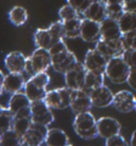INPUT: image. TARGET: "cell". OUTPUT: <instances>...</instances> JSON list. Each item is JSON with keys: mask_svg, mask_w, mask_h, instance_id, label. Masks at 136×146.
I'll list each match as a JSON object with an SVG mask.
<instances>
[{"mask_svg": "<svg viewBox=\"0 0 136 146\" xmlns=\"http://www.w3.org/2000/svg\"><path fill=\"white\" fill-rule=\"evenodd\" d=\"M135 112H136V107H135Z\"/></svg>", "mask_w": 136, "mask_h": 146, "instance_id": "obj_45", "label": "cell"}, {"mask_svg": "<svg viewBox=\"0 0 136 146\" xmlns=\"http://www.w3.org/2000/svg\"><path fill=\"white\" fill-rule=\"evenodd\" d=\"M32 125L31 117H14L12 129L16 132L20 138H22L24 133L29 130Z\"/></svg>", "mask_w": 136, "mask_h": 146, "instance_id": "obj_28", "label": "cell"}, {"mask_svg": "<svg viewBox=\"0 0 136 146\" xmlns=\"http://www.w3.org/2000/svg\"><path fill=\"white\" fill-rule=\"evenodd\" d=\"M130 145H131V146H136V130H134V132H133L132 135H131Z\"/></svg>", "mask_w": 136, "mask_h": 146, "instance_id": "obj_40", "label": "cell"}, {"mask_svg": "<svg viewBox=\"0 0 136 146\" xmlns=\"http://www.w3.org/2000/svg\"><path fill=\"white\" fill-rule=\"evenodd\" d=\"M49 82H50V77L46 72L36 74L26 82L24 93L28 96L31 102L42 100L46 96Z\"/></svg>", "mask_w": 136, "mask_h": 146, "instance_id": "obj_1", "label": "cell"}, {"mask_svg": "<svg viewBox=\"0 0 136 146\" xmlns=\"http://www.w3.org/2000/svg\"><path fill=\"white\" fill-rule=\"evenodd\" d=\"M57 41H61V40H57L52 34L51 30L49 28L37 29L34 33V43L37 48H44L49 50Z\"/></svg>", "mask_w": 136, "mask_h": 146, "instance_id": "obj_21", "label": "cell"}, {"mask_svg": "<svg viewBox=\"0 0 136 146\" xmlns=\"http://www.w3.org/2000/svg\"><path fill=\"white\" fill-rule=\"evenodd\" d=\"M101 27V38L105 41H117L122 37V32L119 27L118 21L106 17L103 21L100 23Z\"/></svg>", "mask_w": 136, "mask_h": 146, "instance_id": "obj_17", "label": "cell"}, {"mask_svg": "<svg viewBox=\"0 0 136 146\" xmlns=\"http://www.w3.org/2000/svg\"><path fill=\"white\" fill-rule=\"evenodd\" d=\"M52 58L49 50L44 48H36L30 57L27 58L26 73L31 77L38 73L46 72L51 66Z\"/></svg>", "mask_w": 136, "mask_h": 146, "instance_id": "obj_3", "label": "cell"}, {"mask_svg": "<svg viewBox=\"0 0 136 146\" xmlns=\"http://www.w3.org/2000/svg\"><path fill=\"white\" fill-rule=\"evenodd\" d=\"M13 122H14V114L8 108H4L0 113V137L8 130L12 129Z\"/></svg>", "mask_w": 136, "mask_h": 146, "instance_id": "obj_29", "label": "cell"}, {"mask_svg": "<svg viewBox=\"0 0 136 146\" xmlns=\"http://www.w3.org/2000/svg\"><path fill=\"white\" fill-rule=\"evenodd\" d=\"M26 81L22 74L19 73H9L4 76L3 91L9 94H15L24 90Z\"/></svg>", "mask_w": 136, "mask_h": 146, "instance_id": "obj_20", "label": "cell"}, {"mask_svg": "<svg viewBox=\"0 0 136 146\" xmlns=\"http://www.w3.org/2000/svg\"><path fill=\"white\" fill-rule=\"evenodd\" d=\"M95 48L98 51H100L108 60L114 57H121L125 50L121 38L117 41H105V40L100 38L96 43Z\"/></svg>", "mask_w": 136, "mask_h": 146, "instance_id": "obj_13", "label": "cell"}, {"mask_svg": "<svg viewBox=\"0 0 136 146\" xmlns=\"http://www.w3.org/2000/svg\"><path fill=\"white\" fill-rule=\"evenodd\" d=\"M87 69L84 66V63L77 62L68 72L64 74L66 86L71 90H83L85 83V76Z\"/></svg>", "mask_w": 136, "mask_h": 146, "instance_id": "obj_7", "label": "cell"}, {"mask_svg": "<svg viewBox=\"0 0 136 146\" xmlns=\"http://www.w3.org/2000/svg\"><path fill=\"white\" fill-rule=\"evenodd\" d=\"M48 126L32 123L31 127L21 138L22 146H42L48 134Z\"/></svg>", "mask_w": 136, "mask_h": 146, "instance_id": "obj_6", "label": "cell"}, {"mask_svg": "<svg viewBox=\"0 0 136 146\" xmlns=\"http://www.w3.org/2000/svg\"><path fill=\"white\" fill-rule=\"evenodd\" d=\"M105 146H129L125 139L120 135V134H117V135H114L112 138L106 139L105 141Z\"/></svg>", "mask_w": 136, "mask_h": 146, "instance_id": "obj_35", "label": "cell"}, {"mask_svg": "<svg viewBox=\"0 0 136 146\" xmlns=\"http://www.w3.org/2000/svg\"><path fill=\"white\" fill-rule=\"evenodd\" d=\"M59 16L62 21H66L69 19H73L77 17H80V13L77 11L75 8H72L71 5L66 4L64 7H62L59 11Z\"/></svg>", "mask_w": 136, "mask_h": 146, "instance_id": "obj_31", "label": "cell"}, {"mask_svg": "<svg viewBox=\"0 0 136 146\" xmlns=\"http://www.w3.org/2000/svg\"><path fill=\"white\" fill-rule=\"evenodd\" d=\"M26 62L27 58L20 51H12L4 59V65L9 73L22 74L26 70Z\"/></svg>", "mask_w": 136, "mask_h": 146, "instance_id": "obj_18", "label": "cell"}, {"mask_svg": "<svg viewBox=\"0 0 136 146\" xmlns=\"http://www.w3.org/2000/svg\"><path fill=\"white\" fill-rule=\"evenodd\" d=\"M128 84L132 88L133 90H136V70L135 69H131L130 75L128 77Z\"/></svg>", "mask_w": 136, "mask_h": 146, "instance_id": "obj_38", "label": "cell"}, {"mask_svg": "<svg viewBox=\"0 0 136 146\" xmlns=\"http://www.w3.org/2000/svg\"><path fill=\"white\" fill-rule=\"evenodd\" d=\"M122 58L129 64L131 69H135L136 70V49H127V50H124Z\"/></svg>", "mask_w": 136, "mask_h": 146, "instance_id": "obj_34", "label": "cell"}, {"mask_svg": "<svg viewBox=\"0 0 136 146\" xmlns=\"http://www.w3.org/2000/svg\"><path fill=\"white\" fill-rule=\"evenodd\" d=\"M92 0H67V3L76 9L80 13V15H82L85 10L89 7V4L92 3Z\"/></svg>", "mask_w": 136, "mask_h": 146, "instance_id": "obj_33", "label": "cell"}, {"mask_svg": "<svg viewBox=\"0 0 136 146\" xmlns=\"http://www.w3.org/2000/svg\"><path fill=\"white\" fill-rule=\"evenodd\" d=\"M122 4L124 11H136V0H123Z\"/></svg>", "mask_w": 136, "mask_h": 146, "instance_id": "obj_37", "label": "cell"}, {"mask_svg": "<svg viewBox=\"0 0 136 146\" xmlns=\"http://www.w3.org/2000/svg\"><path fill=\"white\" fill-rule=\"evenodd\" d=\"M66 49H68V48H67V46H66V44H65L64 40H61V41L56 42L55 44L49 49V52H50L51 56H53V54H56V53L64 51V50H66Z\"/></svg>", "mask_w": 136, "mask_h": 146, "instance_id": "obj_36", "label": "cell"}, {"mask_svg": "<svg viewBox=\"0 0 136 146\" xmlns=\"http://www.w3.org/2000/svg\"><path fill=\"white\" fill-rule=\"evenodd\" d=\"M51 58L52 68L61 74H65L66 72H68L78 62L75 53L71 52L68 49L62 51V52L56 53V54H53V56H51Z\"/></svg>", "mask_w": 136, "mask_h": 146, "instance_id": "obj_9", "label": "cell"}, {"mask_svg": "<svg viewBox=\"0 0 136 146\" xmlns=\"http://www.w3.org/2000/svg\"><path fill=\"white\" fill-rule=\"evenodd\" d=\"M3 80H4V75L3 73L0 70V95L3 93Z\"/></svg>", "mask_w": 136, "mask_h": 146, "instance_id": "obj_39", "label": "cell"}, {"mask_svg": "<svg viewBox=\"0 0 136 146\" xmlns=\"http://www.w3.org/2000/svg\"><path fill=\"white\" fill-rule=\"evenodd\" d=\"M31 119L32 123L42 124V125L49 126L54 121V115L52 113L51 108H49L48 105L42 100L32 102L31 104Z\"/></svg>", "mask_w": 136, "mask_h": 146, "instance_id": "obj_8", "label": "cell"}, {"mask_svg": "<svg viewBox=\"0 0 136 146\" xmlns=\"http://www.w3.org/2000/svg\"><path fill=\"white\" fill-rule=\"evenodd\" d=\"M92 106L97 108H105L113 105L114 94L106 85H101L97 89H94L89 92Z\"/></svg>", "mask_w": 136, "mask_h": 146, "instance_id": "obj_16", "label": "cell"}, {"mask_svg": "<svg viewBox=\"0 0 136 146\" xmlns=\"http://www.w3.org/2000/svg\"><path fill=\"white\" fill-rule=\"evenodd\" d=\"M72 90L65 86L47 91L44 102L51 109H66L70 107Z\"/></svg>", "mask_w": 136, "mask_h": 146, "instance_id": "obj_5", "label": "cell"}, {"mask_svg": "<svg viewBox=\"0 0 136 146\" xmlns=\"http://www.w3.org/2000/svg\"><path fill=\"white\" fill-rule=\"evenodd\" d=\"M92 107L89 93L84 90H72L70 108L76 114L88 112Z\"/></svg>", "mask_w": 136, "mask_h": 146, "instance_id": "obj_11", "label": "cell"}, {"mask_svg": "<svg viewBox=\"0 0 136 146\" xmlns=\"http://www.w3.org/2000/svg\"><path fill=\"white\" fill-rule=\"evenodd\" d=\"M131 67L125 62L122 56L110 59L105 68V76L115 84H122L128 81Z\"/></svg>", "mask_w": 136, "mask_h": 146, "instance_id": "obj_4", "label": "cell"}, {"mask_svg": "<svg viewBox=\"0 0 136 146\" xmlns=\"http://www.w3.org/2000/svg\"><path fill=\"white\" fill-rule=\"evenodd\" d=\"M104 76L105 74L97 73V72H89L87 70L85 76V83L83 90L86 92H90L92 90L97 89L104 84Z\"/></svg>", "mask_w": 136, "mask_h": 146, "instance_id": "obj_25", "label": "cell"}, {"mask_svg": "<svg viewBox=\"0 0 136 146\" xmlns=\"http://www.w3.org/2000/svg\"><path fill=\"white\" fill-rule=\"evenodd\" d=\"M123 12L124 9L122 3L106 4V14H108V17H111V18H114V19L118 21L120 16L123 14Z\"/></svg>", "mask_w": 136, "mask_h": 146, "instance_id": "obj_32", "label": "cell"}, {"mask_svg": "<svg viewBox=\"0 0 136 146\" xmlns=\"http://www.w3.org/2000/svg\"><path fill=\"white\" fill-rule=\"evenodd\" d=\"M32 102L29 99V97L24 93L18 92V93L12 94V96L9 100L8 109L12 112L14 115L22 110L30 108Z\"/></svg>", "mask_w": 136, "mask_h": 146, "instance_id": "obj_22", "label": "cell"}, {"mask_svg": "<svg viewBox=\"0 0 136 146\" xmlns=\"http://www.w3.org/2000/svg\"><path fill=\"white\" fill-rule=\"evenodd\" d=\"M108 61V59L104 57L100 51H98L96 48L89 49L85 54L84 66L89 72L105 74Z\"/></svg>", "mask_w": 136, "mask_h": 146, "instance_id": "obj_10", "label": "cell"}, {"mask_svg": "<svg viewBox=\"0 0 136 146\" xmlns=\"http://www.w3.org/2000/svg\"><path fill=\"white\" fill-rule=\"evenodd\" d=\"M0 146H22L21 138L13 129H10L0 137Z\"/></svg>", "mask_w": 136, "mask_h": 146, "instance_id": "obj_30", "label": "cell"}, {"mask_svg": "<svg viewBox=\"0 0 136 146\" xmlns=\"http://www.w3.org/2000/svg\"><path fill=\"white\" fill-rule=\"evenodd\" d=\"M97 129H98L99 137L106 140L108 138L119 134L121 130V125L116 118L104 116L97 121Z\"/></svg>", "mask_w": 136, "mask_h": 146, "instance_id": "obj_15", "label": "cell"}, {"mask_svg": "<svg viewBox=\"0 0 136 146\" xmlns=\"http://www.w3.org/2000/svg\"><path fill=\"white\" fill-rule=\"evenodd\" d=\"M118 24L122 34L136 31V12L124 11L118 19Z\"/></svg>", "mask_w": 136, "mask_h": 146, "instance_id": "obj_24", "label": "cell"}, {"mask_svg": "<svg viewBox=\"0 0 136 146\" xmlns=\"http://www.w3.org/2000/svg\"><path fill=\"white\" fill-rule=\"evenodd\" d=\"M68 137L65 131L57 128L49 129L48 134L46 137L45 145L47 146H66L68 143Z\"/></svg>", "mask_w": 136, "mask_h": 146, "instance_id": "obj_23", "label": "cell"}, {"mask_svg": "<svg viewBox=\"0 0 136 146\" xmlns=\"http://www.w3.org/2000/svg\"><path fill=\"white\" fill-rule=\"evenodd\" d=\"M105 4H110V3H122L123 0H102Z\"/></svg>", "mask_w": 136, "mask_h": 146, "instance_id": "obj_41", "label": "cell"}, {"mask_svg": "<svg viewBox=\"0 0 136 146\" xmlns=\"http://www.w3.org/2000/svg\"><path fill=\"white\" fill-rule=\"evenodd\" d=\"M134 49H136V42H135V47H134Z\"/></svg>", "mask_w": 136, "mask_h": 146, "instance_id": "obj_44", "label": "cell"}, {"mask_svg": "<svg viewBox=\"0 0 136 146\" xmlns=\"http://www.w3.org/2000/svg\"><path fill=\"white\" fill-rule=\"evenodd\" d=\"M4 108L3 107H2V105H1V104H0V113H1V111H2V110H3Z\"/></svg>", "mask_w": 136, "mask_h": 146, "instance_id": "obj_42", "label": "cell"}, {"mask_svg": "<svg viewBox=\"0 0 136 146\" xmlns=\"http://www.w3.org/2000/svg\"><path fill=\"white\" fill-rule=\"evenodd\" d=\"M72 126L75 132L84 140H92L99 135L96 118L89 111L76 114Z\"/></svg>", "mask_w": 136, "mask_h": 146, "instance_id": "obj_2", "label": "cell"}, {"mask_svg": "<svg viewBox=\"0 0 136 146\" xmlns=\"http://www.w3.org/2000/svg\"><path fill=\"white\" fill-rule=\"evenodd\" d=\"M82 15L84 18L101 23L108 17L106 4L102 0H92V3L89 4V7L85 10V12Z\"/></svg>", "mask_w": 136, "mask_h": 146, "instance_id": "obj_19", "label": "cell"}, {"mask_svg": "<svg viewBox=\"0 0 136 146\" xmlns=\"http://www.w3.org/2000/svg\"><path fill=\"white\" fill-rule=\"evenodd\" d=\"M45 146H47V145H45Z\"/></svg>", "mask_w": 136, "mask_h": 146, "instance_id": "obj_46", "label": "cell"}, {"mask_svg": "<svg viewBox=\"0 0 136 146\" xmlns=\"http://www.w3.org/2000/svg\"><path fill=\"white\" fill-rule=\"evenodd\" d=\"M65 28V37L66 38H77L80 37L81 34V24H82V18L77 17L73 19L63 21Z\"/></svg>", "mask_w": 136, "mask_h": 146, "instance_id": "obj_26", "label": "cell"}, {"mask_svg": "<svg viewBox=\"0 0 136 146\" xmlns=\"http://www.w3.org/2000/svg\"><path fill=\"white\" fill-rule=\"evenodd\" d=\"M80 37L87 43H97L101 38L100 23L88 18H82Z\"/></svg>", "mask_w": 136, "mask_h": 146, "instance_id": "obj_14", "label": "cell"}, {"mask_svg": "<svg viewBox=\"0 0 136 146\" xmlns=\"http://www.w3.org/2000/svg\"><path fill=\"white\" fill-rule=\"evenodd\" d=\"M9 19L14 26H17V27L22 26L28 21V12L22 7H19V5L14 7L9 12Z\"/></svg>", "mask_w": 136, "mask_h": 146, "instance_id": "obj_27", "label": "cell"}, {"mask_svg": "<svg viewBox=\"0 0 136 146\" xmlns=\"http://www.w3.org/2000/svg\"><path fill=\"white\" fill-rule=\"evenodd\" d=\"M114 108L121 113H129L135 110L136 107V97L135 95L130 91H119L114 95L113 100Z\"/></svg>", "mask_w": 136, "mask_h": 146, "instance_id": "obj_12", "label": "cell"}, {"mask_svg": "<svg viewBox=\"0 0 136 146\" xmlns=\"http://www.w3.org/2000/svg\"><path fill=\"white\" fill-rule=\"evenodd\" d=\"M66 146H72V145H70V144H67V145H66Z\"/></svg>", "mask_w": 136, "mask_h": 146, "instance_id": "obj_43", "label": "cell"}]
</instances>
